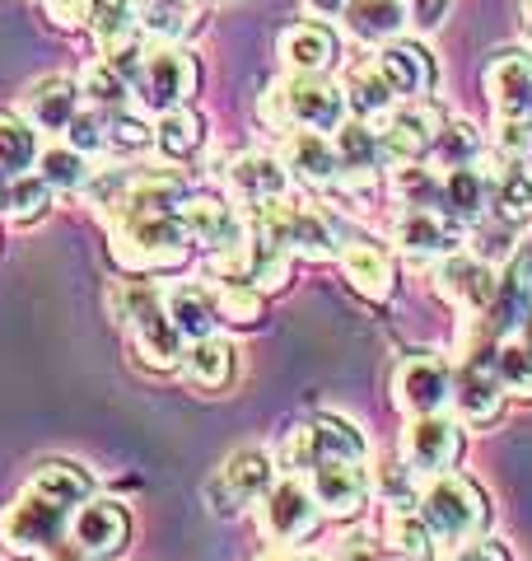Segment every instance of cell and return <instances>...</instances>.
Listing matches in <instances>:
<instances>
[{"label":"cell","mask_w":532,"mask_h":561,"mask_svg":"<svg viewBox=\"0 0 532 561\" xmlns=\"http://www.w3.org/2000/svg\"><path fill=\"white\" fill-rule=\"evenodd\" d=\"M495 280H500V272H495L486 257H476V253H449V257H443V267H439V276H435V286H439V295L453 309L486 313L490 300H495Z\"/></svg>","instance_id":"2e32d148"},{"label":"cell","mask_w":532,"mask_h":561,"mask_svg":"<svg viewBox=\"0 0 532 561\" xmlns=\"http://www.w3.org/2000/svg\"><path fill=\"white\" fill-rule=\"evenodd\" d=\"M458 454H463V426L449 416H412V426L402 435V463L416 472V478H439V472H453Z\"/></svg>","instance_id":"8fae6325"},{"label":"cell","mask_w":532,"mask_h":561,"mask_svg":"<svg viewBox=\"0 0 532 561\" xmlns=\"http://www.w3.org/2000/svg\"><path fill=\"white\" fill-rule=\"evenodd\" d=\"M127 534H131V519H127V511H122L117 501H94V496H89L76 511V519H70L66 538L76 542L89 561H108V557L122 552Z\"/></svg>","instance_id":"e0dca14e"},{"label":"cell","mask_w":532,"mask_h":561,"mask_svg":"<svg viewBox=\"0 0 532 561\" xmlns=\"http://www.w3.org/2000/svg\"><path fill=\"white\" fill-rule=\"evenodd\" d=\"M136 20L146 24L159 43H173V38H183L187 33V14L177 10V0H140Z\"/></svg>","instance_id":"f6af8a7d"},{"label":"cell","mask_w":532,"mask_h":561,"mask_svg":"<svg viewBox=\"0 0 532 561\" xmlns=\"http://www.w3.org/2000/svg\"><path fill=\"white\" fill-rule=\"evenodd\" d=\"M393 398L402 412L412 416H430V412H443L453 398V375L449 365H443L435 351H416V356H406L393 375Z\"/></svg>","instance_id":"4fadbf2b"},{"label":"cell","mask_w":532,"mask_h":561,"mask_svg":"<svg viewBox=\"0 0 532 561\" xmlns=\"http://www.w3.org/2000/svg\"><path fill=\"white\" fill-rule=\"evenodd\" d=\"M472 332H467V356H463V370H458V383H453V398L458 402V416L467 421V426H490V421H500L505 412V389H500V379H495V337L490 332L467 319Z\"/></svg>","instance_id":"8992f818"},{"label":"cell","mask_w":532,"mask_h":561,"mask_svg":"<svg viewBox=\"0 0 532 561\" xmlns=\"http://www.w3.org/2000/svg\"><path fill=\"white\" fill-rule=\"evenodd\" d=\"M266 561H317V557H299V552H276V557H266Z\"/></svg>","instance_id":"6f0895ef"},{"label":"cell","mask_w":532,"mask_h":561,"mask_svg":"<svg viewBox=\"0 0 532 561\" xmlns=\"http://www.w3.org/2000/svg\"><path fill=\"white\" fill-rule=\"evenodd\" d=\"M262 519H266V534H271V538H280V542H304L317 529L323 511H317V496L309 491V482L280 478L262 496Z\"/></svg>","instance_id":"9a60e30c"},{"label":"cell","mask_w":532,"mask_h":561,"mask_svg":"<svg viewBox=\"0 0 532 561\" xmlns=\"http://www.w3.org/2000/svg\"><path fill=\"white\" fill-rule=\"evenodd\" d=\"M150 140H154V131H150L140 117H131V113H113V117H108V146H113V150L136 154V150H146Z\"/></svg>","instance_id":"7dc6e473"},{"label":"cell","mask_w":532,"mask_h":561,"mask_svg":"<svg viewBox=\"0 0 532 561\" xmlns=\"http://www.w3.org/2000/svg\"><path fill=\"white\" fill-rule=\"evenodd\" d=\"M38 179H43L47 187H57V192H76V187H84L89 169H84V160H80V150L51 146V150L38 154Z\"/></svg>","instance_id":"60d3db41"},{"label":"cell","mask_w":532,"mask_h":561,"mask_svg":"<svg viewBox=\"0 0 532 561\" xmlns=\"http://www.w3.org/2000/svg\"><path fill=\"white\" fill-rule=\"evenodd\" d=\"M286 169L294 173L299 183H309V187H332L336 179H342L336 146L323 131H309V127H294L286 136Z\"/></svg>","instance_id":"603a6c76"},{"label":"cell","mask_w":532,"mask_h":561,"mask_svg":"<svg viewBox=\"0 0 532 561\" xmlns=\"http://www.w3.org/2000/svg\"><path fill=\"white\" fill-rule=\"evenodd\" d=\"M342 99L355 108V117H379V113L393 108V90L383 84V76H379L374 66L350 70V76H346V94H342Z\"/></svg>","instance_id":"f35d334b"},{"label":"cell","mask_w":532,"mask_h":561,"mask_svg":"<svg viewBox=\"0 0 532 561\" xmlns=\"http://www.w3.org/2000/svg\"><path fill=\"white\" fill-rule=\"evenodd\" d=\"M89 496H94V482H89L84 468L43 463L24 482L20 496L5 505V515H0V542L20 557L47 552L51 542H61L70 534V519H76V511Z\"/></svg>","instance_id":"6da1fadb"},{"label":"cell","mask_w":532,"mask_h":561,"mask_svg":"<svg viewBox=\"0 0 532 561\" xmlns=\"http://www.w3.org/2000/svg\"><path fill=\"white\" fill-rule=\"evenodd\" d=\"M393 192L406 202V206H425V210H439V179L430 169H416L406 164L393 173Z\"/></svg>","instance_id":"bcb514c9"},{"label":"cell","mask_w":532,"mask_h":561,"mask_svg":"<svg viewBox=\"0 0 532 561\" xmlns=\"http://www.w3.org/2000/svg\"><path fill=\"white\" fill-rule=\"evenodd\" d=\"M317 459H365L360 426H350L342 416H317L309 426H299L280 449V463L294 472H309Z\"/></svg>","instance_id":"30bf717a"},{"label":"cell","mask_w":532,"mask_h":561,"mask_svg":"<svg viewBox=\"0 0 532 561\" xmlns=\"http://www.w3.org/2000/svg\"><path fill=\"white\" fill-rule=\"evenodd\" d=\"M183 370L197 389H224L229 375H234V351H229L224 337L210 332V337H197L183 351Z\"/></svg>","instance_id":"1f68e13d"},{"label":"cell","mask_w":532,"mask_h":561,"mask_svg":"<svg viewBox=\"0 0 532 561\" xmlns=\"http://www.w3.org/2000/svg\"><path fill=\"white\" fill-rule=\"evenodd\" d=\"M342 253V272L355 290L365 295V300H388L393 295V262H388L383 249H374V243H346Z\"/></svg>","instance_id":"f1b7e54d"},{"label":"cell","mask_w":532,"mask_h":561,"mask_svg":"<svg viewBox=\"0 0 532 561\" xmlns=\"http://www.w3.org/2000/svg\"><path fill=\"white\" fill-rule=\"evenodd\" d=\"M519 337H523V342H532V309L523 313V323H519Z\"/></svg>","instance_id":"9f6ffc18"},{"label":"cell","mask_w":532,"mask_h":561,"mask_svg":"<svg viewBox=\"0 0 532 561\" xmlns=\"http://www.w3.org/2000/svg\"><path fill=\"white\" fill-rule=\"evenodd\" d=\"M183 230L192 243H201L206 253H224V249H234V243L247 234V225L234 206H224L220 197H187L183 202Z\"/></svg>","instance_id":"d6986e66"},{"label":"cell","mask_w":532,"mask_h":561,"mask_svg":"<svg viewBox=\"0 0 532 561\" xmlns=\"http://www.w3.org/2000/svg\"><path fill=\"white\" fill-rule=\"evenodd\" d=\"M374 70L383 76V84L393 90V99H416L435 84V61L430 51H425L420 43H383L379 47V61Z\"/></svg>","instance_id":"7402d4cb"},{"label":"cell","mask_w":532,"mask_h":561,"mask_svg":"<svg viewBox=\"0 0 532 561\" xmlns=\"http://www.w3.org/2000/svg\"><path fill=\"white\" fill-rule=\"evenodd\" d=\"M458 234H463V225L449 220L443 210H425V206H412L393 225L397 249L412 257H449V253H458Z\"/></svg>","instance_id":"ffe728a7"},{"label":"cell","mask_w":532,"mask_h":561,"mask_svg":"<svg viewBox=\"0 0 532 561\" xmlns=\"http://www.w3.org/2000/svg\"><path fill=\"white\" fill-rule=\"evenodd\" d=\"M443 131V113L439 108H425V103H412V108H397L383 127V154L388 160H402V164H416L420 154L435 150V140Z\"/></svg>","instance_id":"ac0fdd59"},{"label":"cell","mask_w":532,"mask_h":561,"mask_svg":"<svg viewBox=\"0 0 532 561\" xmlns=\"http://www.w3.org/2000/svg\"><path fill=\"white\" fill-rule=\"evenodd\" d=\"M253 230L262 239H271L280 253H299V257H336V234L327 216H317V206L290 202V197H271L253 206Z\"/></svg>","instance_id":"5b68a950"},{"label":"cell","mask_w":532,"mask_h":561,"mask_svg":"<svg viewBox=\"0 0 532 561\" xmlns=\"http://www.w3.org/2000/svg\"><path fill=\"white\" fill-rule=\"evenodd\" d=\"M229 183H234V192L247 206H262L271 197H286L290 169H280V160H271V154H239L229 164Z\"/></svg>","instance_id":"4316f807"},{"label":"cell","mask_w":532,"mask_h":561,"mask_svg":"<svg viewBox=\"0 0 532 561\" xmlns=\"http://www.w3.org/2000/svg\"><path fill=\"white\" fill-rule=\"evenodd\" d=\"M309 491L317 496V511L350 519L374 496V478H369L365 459H317L309 468Z\"/></svg>","instance_id":"7c38bea8"},{"label":"cell","mask_w":532,"mask_h":561,"mask_svg":"<svg viewBox=\"0 0 532 561\" xmlns=\"http://www.w3.org/2000/svg\"><path fill=\"white\" fill-rule=\"evenodd\" d=\"M495 379H500V389L513 393V398H532V342H523L519 332H509V337L495 342Z\"/></svg>","instance_id":"e575fe53"},{"label":"cell","mask_w":532,"mask_h":561,"mask_svg":"<svg viewBox=\"0 0 532 561\" xmlns=\"http://www.w3.org/2000/svg\"><path fill=\"white\" fill-rule=\"evenodd\" d=\"M38 160V140L20 117H0V173H24Z\"/></svg>","instance_id":"b9f144b4"},{"label":"cell","mask_w":532,"mask_h":561,"mask_svg":"<svg viewBox=\"0 0 532 561\" xmlns=\"http://www.w3.org/2000/svg\"><path fill=\"white\" fill-rule=\"evenodd\" d=\"M490 206V187H486V173L476 164H458V169H443L439 179V210L458 225H476Z\"/></svg>","instance_id":"d4e9b609"},{"label":"cell","mask_w":532,"mask_h":561,"mask_svg":"<svg viewBox=\"0 0 532 561\" xmlns=\"http://www.w3.org/2000/svg\"><path fill=\"white\" fill-rule=\"evenodd\" d=\"M313 5H317V14H336V10L346 5V0H313Z\"/></svg>","instance_id":"11a10c76"},{"label":"cell","mask_w":532,"mask_h":561,"mask_svg":"<svg viewBox=\"0 0 532 561\" xmlns=\"http://www.w3.org/2000/svg\"><path fill=\"white\" fill-rule=\"evenodd\" d=\"M346 113L342 90H332L323 76H294L286 84H271L262 99V122L266 127H309V131H332Z\"/></svg>","instance_id":"277c9868"},{"label":"cell","mask_w":532,"mask_h":561,"mask_svg":"<svg viewBox=\"0 0 532 561\" xmlns=\"http://www.w3.org/2000/svg\"><path fill=\"white\" fill-rule=\"evenodd\" d=\"M80 94L94 103V108H117V103L127 99V80H122L108 61H89L80 76Z\"/></svg>","instance_id":"ee69618b"},{"label":"cell","mask_w":532,"mask_h":561,"mask_svg":"<svg viewBox=\"0 0 532 561\" xmlns=\"http://www.w3.org/2000/svg\"><path fill=\"white\" fill-rule=\"evenodd\" d=\"M47 20L61 28H84L89 24V0H47Z\"/></svg>","instance_id":"816d5d0a"},{"label":"cell","mask_w":532,"mask_h":561,"mask_svg":"<svg viewBox=\"0 0 532 561\" xmlns=\"http://www.w3.org/2000/svg\"><path fill=\"white\" fill-rule=\"evenodd\" d=\"M66 136H70V150H103L108 146V122H103L99 113H76L66 122Z\"/></svg>","instance_id":"c3c4849f"},{"label":"cell","mask_w":532,"mask_h":561,"mask_svg":"<svg viewBox=\"0 0 532 561\" xmlns=\"http://www.w3.org/2000/svg\"><path fill=\"white\" fill-rule=\"evenodd\" d=\"M216 309H220L224 323L257 328L262 323V290L247 286V280H220L216 286Z\"/></svg>","instance_id":"ab89813d"},{"label":"cell","mask_w":532,"mask_h":561,"mask_svg":"<svg viewBox=\"0 0 532 561\" xmlns=\"http://www.w3.org/2000/svg\"><path fill=\"white\" fill-rule=\"evenodd\" d=\"M51 202V187L38 179V173H14V183H5V192H0V210H5L10 220H38L43 210Z\"/></svg>","instance_id":"74e56055"},{"label":"cell","mask_w":532,"mask_h":561,"mask_svg":"<svg viewBox=\"0 0 532 561\" xmlns=\"http://www.w3.org/2000/svg\"><path fill=\"white\" fill-rule=\"evenodd\" d=\"M486 94L500 117L532 113V57L528 51H500V57L486 66Z\"/></svg>","instance_id":"44dd1931"},{"label":"cell","mask_w":532,"mask_h":561,"mask_svg":"<svg viewBox=\"0 0 532 561\" xmlns=\"http://www.w3.org/2000/svg\"><path fill=\"white\" fill-rule=\"evenodd\" d=\"M476 150H482V136H476L472 122H443V131H439L430 154L443 169H458V164H472Z\"/></svg>","instance_id":"7bdbcfd3"},{"label":"cell","mask_w":532,"mask_h":561,"mask_svg":"<svg viewBox=\"0 0 532 561\" xmlns=\"http://www.w3.org/2000/svg\"><path fill=\"white\" fill-rule=\"evenodd\" d=\"M187 230L177 210H159V216L113 220V257L127 272H169L187 262Z\"/></svg>","instance_id":"3957f363"},{"label":"cell","mask_w":532,"mask_h":561,"mask_svg":"<svg viewBox=\"0 0 532 561\" xmlns=\"http://www.w3.org/2000/svg\"><path fill=\"white\" fill-rule=\"evenodd\" d=\"M177 5H183V0H177Z\"/></svg>","instance_id":"94428289"},{"label":"cell","mask_w":532,"mask_h":561,"mask_svg":"<svg viewBox=\"0 0 532 561\" xmlns=\"http://www.w3.org/2000/svg\"><path fill=\"white\" fill-rule=\"evenodd\" d=\"M0 192H5V173H0Z\"/></svg>","instance_id":"91938a15"},{"label":"cell","mask_w":532,"mask_h":561,"mask_svg":"<svg viewBox=\"0 0 532 561\" xmlns=\"http://www.w3.org/2000/svg\"><path fill=\"white\" fill-rule=\"evenodd\" d=\"M103 51H113L122 43H131L136 28V0H89V24Z\"/></svg>","instance_id":"8d00e7d4"},{"label":"cell","mask_w":532,"mask_h":561,"mask_svg":"<svg viewBox=\"0 0 532 561\" xmlns=\"http://www.w3.org/2000/svg\"><path fill=\"white\" fill-rule=\"evenodd\" d=\"M131 183V173L127 169H108V173H99L94 183H89V202H94L99 210H108L117 197H122V187Z\"/></svg>","instance_id":"681fc988"},{"label":"cell","mask_w":532,"mask_h":561,"mask_svg":"<svg viewBox=\"0 0 532 561\" xmlns=\"http://www.w3.org/2000/svg\"><path fill=\"white\" fill-rule=\"evenodd\" d=\"M336 561H402V557L355 534V538H342V548H336Z\"/></svg>","instance_id":"f907efd6"},{"label":"cell","mask_w":532,"mask_h":561,"mask_svg":"<svg viewBox=\"0 0 532 561\" xmlns=\"http://www.w3.org/2000/svg\"><path fill=\"white\" fill-rule=\"evenodd\" d=\"M443 5H449V0H412V10H406V20L420 24V28H435V24L443 20Z\"/></svg>","instance_id":"db71d44e"},{"label":"cell","mask_w":532,"mask_h":561,"mask_svg":"<svg viewBox=\"0 0 532 561\" xmlns=\"http://www.w3.org/2000/svg\"><path fill=\"white\" fill-rule=\"evenodd\" d=\"M383 538H388V552H397L402 561H430L439 548L435 534L425 529V519L416 511H388Z\"/></svg>","instance_id":"d590c367"},{"label":"cell","mask_w":532,"mask_h":561,"mask_svg":"<svg viewBox=\"0 0 532 561\" xmlns=\"http://www.w3.org/2000/svg\"><path fill=\"white\" fill-rule=\"evenodd\" d=\"M280 57H286V66L299 70V76H323L336 57V38L327 24H294L280 33Z\"/></svg>","instance_id":"83f0119b"},{"label":"cell","mask_w":532,"mask_h":561,"mask_svg":"<svg viewBox=\"0 0 532 561\" xmlns=\"http://www.w3.org/2000/svg\"><path fill=\"white\" fill-rule=\"evenodd\" d=\"M154 146L164 150L169 160H187V154H197V150L206 146V122H201V113H192V108H169V113H159Z\"/></svg>","instance_id":"836d02e7"},{"label":"cell","mask_w":532,"mask_h":561,"mask_svg":"<svg viewBox=\"0 0 532 561\" xmlns=\"http://www.w3.org/2000/svg\"><path fill=\"white\" fill-rule=\"evenodd\" d=\"M332 146H336V160H342V173H350V179H369L383 160V140L365 122H336Z\"/></svg>","instance_id":"d6a6232c"},{"label":"cell","mask_w":532,"mask_h":561,"mask_svg":"<svg viewBox=\"0 0 532 561\" xmlns=\"http://www.w3.org/2000/svg\"><path fill=\"white\" fill-rule=\"evenodd\" d=\"M416 515L425 519V529L435 534V542L443 548H458V542H472L490 529V505L486 491L472 478H458V472H439L430 478V486L420 491Z\"/></svg>","instance_id":"7a4b0ae2"},{"label":"cell","mask_w":532,"mask_h":561,"mask_svg":"<svg viewBox=\"0 0 532 561\" xmlns=\"http://www.w3.org/2000/svg\"><path fill=\"white\" fill-rule=\"evenodd\" d=\"M122 300H127V323H131V346L136 356L154 365V370H177L183 365V332L173 328L169 309H164V295L150 290V286H127L122 290Z\"/></svg>","instance_id":"52a82bcc"},{"label":"cell","mask_w":532,"mask_h":561,"mask_svg":"<svg viewBox=\"0 0 532 561\" xmlns=\"http://www.w3.org/2000/svg\"><path fill=\"white\" fill-rule=\"evenodd\" d=\"M528 309H532V230L513 243L509 267H505L500 280H495V300H490L486 313H476V323L500 342V337H509V332H519Z\"/></svg>","instance_id":"9c48e42d"},{"label":"cell","mask_w":532,"mask_h":561,"mask_svg":"<svg viewBox=\"0 0 532 561\" xmlns=\"http://www.w3.org/2000/svg\"><path fill=\"white\" fill-rule=\"evenodd\" d=\"M76 103H80V90L70 84L66 76H51V80H38L33 84V94L24 103V113L33 127L43 131H66V122L76 117Z\"/></svg>","instance_id":"4dcf8cb0"},{"label":"cell","mask_w":532,"mask_h":561,"mask_svg":"<svg viewBox=\"0 0 532 561\" xmlns=\"http://www.w3.org/2000/svg\"><path fill=\"white\" fill-rule=\"evenodd\" d=\"M164 309H169V319L173 328L183 332L187 342H197V337H210L220 323V309H216V290L201 286V280H183V286H173L164 295Z\"/></svg>","instance_id":"484cf974"},{"label":"cell","mask_w":532,"mask_h":561,"mask_svg":"<svg viewBox=\"0 0 532 561\" xmlns=\"http://www.w3.org/2000/svg\"><path fill=\"white\" fill-rule=\"evenodd\" d=\"M136 90H140V99H146V108H154V113L183 108V103L192 99V90H197V61H192L183 47L159 43L140 57Z\"/></svg>","instance_id":"ba28073f"},{"label":"cell","mask_w":532,"mask_h":561,"mask_svg":"<svg viewBox=\"0 0 532 561\" xmlns=\"http://www.w3.org/2000/svg\"><path fill=\"white\" fill-rule=\"evenodd\" d=\"M342 14H346V24H350V33L360 43H393L397 33H402V24H406V5L402 0H346L342 5Z\"/></svg>","instance_id":"f546056e"},{"label":"cell","mask_w":532,"mask_h":561,"mask_svg":"<svg viewBox=\"0 0 532 561\" xmlns=\"http://www.w3.org/2000/svg\"><path fill=\"white\" fill-rule=\"evenodd\" d=\"M271 482H276L271 459H266L262 449H243L216 472V478H210L206 496H210V505H216L220 515H239L253 501H262L266 491H271Z\"/></svg>","instance_id":"5bb4252c"},{"label":"cell","mask_w":532,"mask_h":561,"mask_svg":"<svg viewBox=\"0 0 532 561\" xmlns=\"http://www.w3.org/2000/svg\"><path fill=\"white\" fill-rule=\"evenodd\" d=\"M519 10H523V24L532 28V0H519Z\"/></svg>","instance_id":"680465c9"},{"label":"cell","mask_w":532,"mask_h":561,"mask_svg":"<svg viewBox=\"0 0 532 561\" xmlns=\"http://www.w3.org/2000/svg\"><path fill=\"white\" fill-rule=\"evenodd\" d=\"M177 202H183V183H177L173 173H136L103 216H108V225L136 220V216H159V210H177Z\"/></svg>","instance_id":"cb8c5ba5"},{"label":"cell","mask_w":532,"mask_h":561,"mask_svg":"<svg viewBox=\"0 0 532 561\" xmlns=\"http://www.w3.org/2000/svg\"><path fill=\"white\" fill-rule=\"evenodd\" d=\"M449 561H509L500 542H486V538H472V542H458Z\"/></svg>","instance_id":"f5cc1de1"}]
</instances>
